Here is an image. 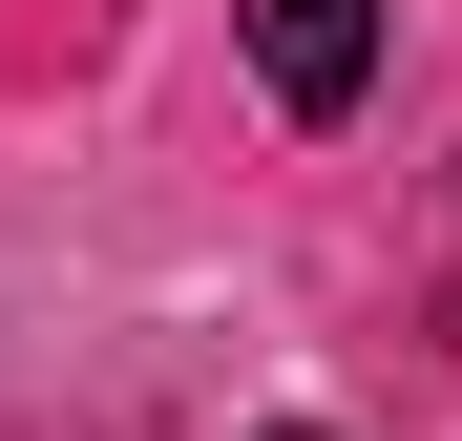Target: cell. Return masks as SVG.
Segmentation results:
<instances>
[{
    "mask_svg": "<svg viewBox=\"0 0 462 441\" xmlns=\"http://www.w3.org/2000/svg\"><path fill=\"white\" fill-rule=\"evenodd\" d=\"M273 441H316V420H273Z\"/></svg>",
    "mask_w": 462,
    "mask_h": 441,
    "instance_id": "obj_2",
    "label": "cell"
},
{
    "mask_svg": "<svg viewBox=\"0 0 462 441\" xmlns=\"http://www.w3.org/2000/svg\"><path fill=\"white\" fill-rule=\"evenodd\" d=\"M253 63H273L294 126H337V106L378 85V0H253Z\"/></svg>",
    "mask_w": 462,
    "mask_h": 441,
    "instance_id": "obj_1",
    "label": "cell"
}]
</instances>
